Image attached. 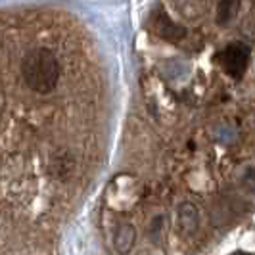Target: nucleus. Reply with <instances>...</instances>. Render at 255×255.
Returning <instances> with one entry per match:
<instances>
[{"label": "nucleus", "mask_w": 255, "mask_h": 255, "mask_svg": "<svg viewBox=\"0 0 255 255\" xmlns=\"http://www.w3.org/2000/svg\"><path fill=\"white\" fill-rule=\"evenodd\" d=\"M25 87L37 94H50L58 89L62 79V62L54 46L38 44L23 54L19 64Z\"/></svg>", "instance_id": "1"}, {"label": "nucleus", "mask_w": 255, "mask_h": 255, "mask_svg": "<svg viewBox=\"0 0 255 255\" xmlns=\"http://www.w3.org/2000/svg\"><path fill=\"white\" fill-rule=\"evenodd\" d=\"M179 227L184 234H194L198 230V225H200V215H198V209L192 204H182L179 207Z\"/></svg>", "instance_id": "2"}, {"label": "nucleus", "mask_w": 255, "mask_h": 255, "mask_svg": "<svg viewBox=\"0 0 255 255\" xmlns=\"http://www.w3.org/2000/svg\"><path fill=\"white\" fill-rule=\"evenodd\" d=\"M134 240H136V230L132 225H121L117 232H115V250L121 255H125L130 252V248L134 246Z\"/></svg>", "instance_id": "3"}, {"label": "nucleus", "mask_w": 255, "mask_h": 255, "mask_svg": "<svg viewBox=\"0 0 255 255\" xmlns=\"http://www.w3.org/2000/svg\"><path fill=\"white\" fill-rule=\"evenodd\" d=\"M230 255H252V254H248V252H234V254H230Z\"/></svg>", "instance_id": "4"}]
</instances>
